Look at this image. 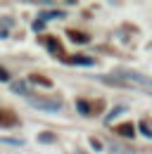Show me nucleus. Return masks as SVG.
Segmentation results:
<instances>
[{"instance_id": "f257e3e1", "label": "nucleus", "mask_w": 152, "mask_h": 154, "mask_svg": "<svg viewBox=\"0 0 152 154\" xmlns=\"http://www.w3.org/2000/svg\"><path fill=\"white\" fill-rule=\"evenodd\" d=\"M105 83L112 85H140V88H152V78L138 71H116L114 76H102Z\"/></svg>"}, {"instance_id": "1a4fd4ad", "label": "nucleus", "mask_w": 152, "mask_h": 154, "mask_svg": "<svg viewBox=\"0 0 152 154\" xmlns=\"http://www.w3.org/2000/svg\"><path fill=\"white\" fill-rule=\"evenodd\" d=\"M140 133L145 135V137H152V128L147 126V121H143V123H140Z\"/></svg>"}, {"instance_id": "f8f14e48", "label": "nucleus", "mask_w": 152, "mask_h": 154, "mask_svg": "<svg viewBox=\"0 0 152 154\" xmlns=\"http://www.w3.org/2000/svg\"><path fill=\"white\" fill-rule=\"evenodd\" d=\"M38 140H40V142H52V135H50V133H40V135H38Z\"/></svg>"}, {"instance_id": "20e7f679", "label": "nucleus", "mask_w": 152, "mask_h": 154, "mask_svg": "<svg viewBox=\"0 0 152 154\" xmlns=\"http://www.w3.org/2000/svg\"><path fill=\"white\" fill-rule=\"evenodd\" d=\"M69 62L71 64H81V66H93L95 64V59H90V57H71Z\"/></svg>"}, {"instance_id": "0eeeda50", "label": "nucleus", "mask_w": 152, "mask_h": 154, "mask_svg": "<svg viewBox=\"0 0 152 154\" xmlns=\"http://www.w3.org/2000/svg\"><path fill=\"white\" fill-rule=\"evenodd\" d=\"M40 17H43V19H57V17H62V12H59V10H48V12H43Z\"/></svg>"}, {"instance_id": "9d476101", "label": "nucleus", "mask_w": 152, "mask_h": 154, "mask_svg": "<svg viewBox=\"0 0 152 154\" xmlns=\"http://www.w3.org/2000/svg\"><path fill=\"white\" fill-rule=\"evenodd\" d=\"M76 107H78V112H81V114H90V109H88V104H86L83 100H78V102H76Z\"/></svg>"}, {"instance_id": "9b49d317", "label": "nucleus", "mask_w": 152, "mask_h": 154, "mask_svg": "<svg viewBox=\"0 0 152 154\" xmlns=\"http://www.w3.org/2000/svg\"><path fill=\"white\" fill-rule=\"evenodd\" d=\"M2 142H10V145H24V140H19V137H2Z\"/></svg>"}, {"instance_id": "f03ea898", "label": "nucleus", "mask_w": 152, "mask_h": 154, "mask_svg": "<svg viewBox=\"0 0 152 154\" xmlns=\"http://www.w3.org/2000/svg\"><path fill=\"white\" fill-rule=\"evenodd\" d=\"M29 102L33 107H38V109H43V112H59L62 109V102L59 100H38V97H31Z\"/></svg>"}, {"instance_id": "4468645a", "label": "nucleus", "mask_w": 152, "mask_h": 154, "mask_svg": "<svg viewBox=\"0 0 152 154\" xmlns=\"http://www.w3.org/2000/svg\"><path fill=\"white\" fill-rule=\"evenodd\" d=\"M90 145H93V149H95V152H100V149H102V145H100V142H97L95 137H93V140H90Z\"/></svg>"}, {"instance_id": "6e6552de", "label": "nucleus", "mask_w": 152, "mask_h": 154, "mask_svg": "<svg viewBox=\"0 0 152 154\" xmlns=\"http://www.w3.org/2000/svg\"><path fill=\"white\" fill-rule=\"evenodd\" d=\"M12 88H14V93H19V95H26V83L17 81V83H12Z\"/></svg>"}, {"instance_id": "7ed1b4c3", "label": "nucleus", "mask_w": 152, "mask_h": 154, "mask_svg": "<svg viewBox=\"0 0 152 154\" xmlns=\"http://www.w3.org/2000/svg\"><path fill=\"white\" fill-rule=\"evenodd\" d=\"M124 112H126V107H114L112 112H109V114L105 116V123H112L114 119H116V116H119V114H124Z\"/></svg>"}, {"instance_id": "39448f33", "label": "nucleus", "mask_w": 152, "mask_h": 154, "mask_svg": "<svg viewBox=\"0 0 152 154\" xmlns=\"http://www.w3.org/2000/svg\"><path fill=\"white\" fill-rule=\"evenodd\" d=\"M119 133L126 135V137H131V135L135 133V128H133V123H121V126H119Z\"/></svg>"}, {"instance_id": "ddd939ff", "label": "nucleus", "mask_w": 152, "mask_h": 154, "mask_svg": "<svg viewBox=\"0 0 152 154\" xmlns=\"http://www.w3.org/2000/svg\"><path fill=\"white\" fill-rule=\"evenodd\" d=\"M0 81H10V74H7L2 66H0Z\"/></svg>"}, {"instance_id": "423d86ee", "label": "nucleus", "mask_w": 152, "mask_h": 154, "mask_svg": "<svg viewBox=\"0 0 152 154\" xmlns=\"http://www.w3.org/2000/svg\"><path fill=\"white\" fill-rule=\"evenodd\" d=\"M69 38L74 40V43H88V36H81L78 31H71V33H69Z\"/></svg>"}]
</instances>
